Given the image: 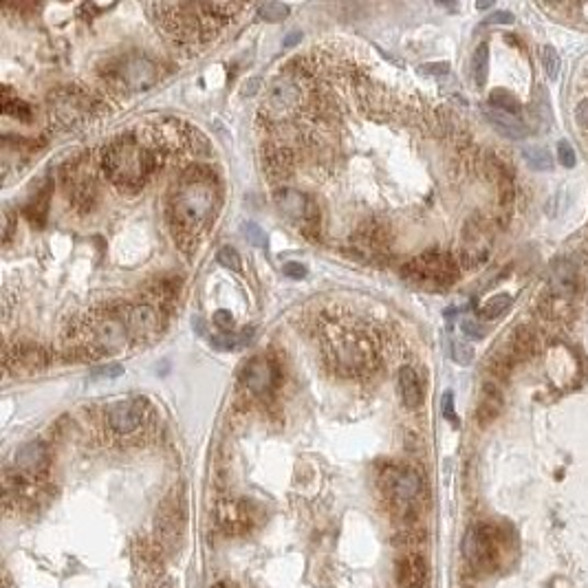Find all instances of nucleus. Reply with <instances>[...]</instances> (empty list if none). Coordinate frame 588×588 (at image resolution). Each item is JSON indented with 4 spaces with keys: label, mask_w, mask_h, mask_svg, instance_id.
<instances>
[{
    "label": "nucleus",
    "mask_w": 588,
    "mask_h": 588,
    "mask_svg": "<svg viewBox=\"0 0 588 588\" xmlns=\"http://www.w3.org/2000/svg\"><path fill=\"white\" fill-rule=\"evenodd\" d=\"M300 40H302V33H300V31H291L289 36L284 38V42H282V44H284L286 49H289V47H295V44H297Z\"/></svg>",
    "instance_id": "obj_48"
},
{
    "label": "nucleus",
    "mask_w": 588,
    "mask_h": 588,
    "mask_svg": "<svg viewBox=\"0 0 588 588\" xmlns=\"http://www.w3.org/2000/svg\"><path fill=\"white\" fill-rule=\"evenodd\" d=\"M509 306H511V295L509 293H498V295L489 297L487 302L480 306L478 315L485 317V320H496V317H502L507 311H509Z\"/></svg>",
    "instance_id": "obj_26"
},
{
    "label": "nucleus",
    "mask_w": 588,
    "mask_h": 588,
    "mask_svg": "<svg viewBox=\"0 0 588 588\" xmlns=\"http://www.w3.org/2000/svg\"><path fill=\"white\" fill-rule=\"evenodd\" d=\"M117 308L126 329H128L130 340L146 342L153 340L159 333V311L153 304L137 302V304H121Z\"/></svg>",
    "instance_id": "obj_12"
},
{
    "label": "nucleus",
    "mask_w": 588,
    "mask_h": 588,
    "mask_svg": "<svg viewBox=\"0 0 588 588\" xmlns=\"http://www.w3.org/2000/svg\"><path fill=\"white\" fill-rule=\"evenodd\" d=\"M64 190L68 194V201H71L77 210L86 212L93 207L97 186H95L93 170H90V164H86V159H77L64 168Z\"/></svg>",
    "instance_id": "obj_10"
},
{
    "label": "nucleus",
    "mask_w": 588,
    "mask_h": 588,
    "mask_svg": "<svg viewBox=\"0 0 588 588\" xmlns=\"http://www.w3.org/2000/svg\"><path fill=\"white\" fill-rule=\"evenodd\" d=\"M47 366L49 355L38 344H16L5 353V368L14 375H36Z\"/></svg>",
    "instance_id": "obj_13"
},
{
    "label": "nucleus",
    "mask_w": 588,
    "mask_h": 588,
    "mask_svg": "<svg viewBox=\"0 0 588 588\" xmlns=\"http://www.w3.org/2000/svg\"><path fill=\"white\" fill-rule=\"evenodd\" d=\"M575 119H578L582 128H588V99H582L580 106L575 108Z\"/></svg>",
    "instance_id": "obj_47"
},
{
    "label": "nucleus",
    "mask_w": 588,
    "mask_h": 588,
    "mask_svg": "<svg viewBox=\"0 0 588 588\" xmlns=\"http://www.w3.org/2000/svg\"><path fill=\"white\" fill-rule=\"evenodd\" d=\"M458 262L447 251L430 249L403 267V278L423 289L439 291L452 286L458 278Z\"/></svg>",
    "instance_id": "obj_6"
},
{
    "label": "nucleus",
    "mask_w": 588,
    "mask_h": 588,
    "mask_svg": "<svg viewBox=\"0 0 588 588\" xmlns=\"http://www.w3.org/2000/svg\"><path fill=\"white\" fill-rule=\"evenodd\" d=\"M536 351V333L529 326H516L509 337V353L513 355L516 362H522L531 357Z\"/></svg>",
    "instance_id": "obj_23"
},
{
    "label": "nucleus",
    "mask_w": 588,
    "mask_h": 588,
    "mask_svg": "<svg viewBox=\"0 0 588 588\" xmlns=\"http://www.w3.org/2000/svg\"><path fill=\"white\" fill-rule=\"evenodd\" d=\"M291 168V155L286 150H275V153L267 155V170L273 177H282L286 175Z\"/></svg>",
    "instance_id": "obj_30"
},
{
    "label": "nucleus",
    "mask_w": 588,
    "mask_h": 588,
    "mask_svg": "<svg viewBox=\"0 0 588 588\" xmlns=\"http://www.w3.org/2000/svg\"><path fill=\"white\" fill-rule=\"evenodd\" d=\"M108 77H112L115 82H117V86L126 90H148L150 86L157 84L159 68L148 55L130 53V55L119 57V60L110 66Z\"/></svg>",
    "instance_id": "obj_7"
},
{
    "label": "nucleus",
    "mask_w": 588,
    "mask_h": 588,
    "mask_svg": "<svg viewBox=\"0 0 588 588\" xmlns=\"http://www.w3.org/2000/svg\"><path fill=\"white\" fill-rule=\"evenodd\" d=\"M218 264H223L225 269H232V271H240L243 269V260H240V253L234 247H221L218 249V256H216Z\"/></svg>",
    "instance_id": "obj_33"
},
{
    "label": "nucleus",
    "mask_w": 588,
    "mask_h": 588,
    "mask_svg": "<svg viewBox=\"0 0 588 588\" xmlns=\"http://www.w3.org/2000/svg\"><path fill=\"white\" fill-rule=\"evenodd\" d=\"M243 232H245V238L249 240L253 247H264V245H267V236H264V232L256 223H245Z\"/></svg>",
    "instance_id": "obj_38"
},
{
    "label": "nucleus",
    "mask_w": 588,
    "mask_h": 588,
    "mask_svg": "<svg viewBox=\"0 0 588 588\" xmlns=\"http://www.w3.org/2000/svg\"><path fill=\"white\" fill-rule=\"evenodd\" d=\"M245 386L249 388L251 395L256 397H269L275 386V368L264 357H253L245 366Z\"/></svg>",
    "instance_id": "obj_16"
},
{
    "label": "nucleus",
    "mask_w": 588,
    "mask_h": 588,
    "mask_svg": "<svg viewBox=\"0 0 588 588\" xmlns=\"http://www.w3.org/2000/svg\"><path fill=\"white\" fill-rule=\"evenodd\" d=\"M124 375V366L119 364H108V366H99L90 373V379H115Z\"/></svg>",
    "instance_id": "obj_39"
},
{
    "label": "nucleus",
    "mask_w": 588,
    "mask_h": 588,
    "mask_svg": "<svg viewBox=\"0 0 588 588\" xmlns=\"http://www.w3.org/2000/svg\"><path fill=\"white\" fill-rule=\"evenodd\" d=\"M511 22H513V16L509 11H493L491 16H487L485 25H511Z\"/></svg>",
    "instance_id": "obj_45"
},
{
    "label": "nucleus",
    "mask_w": 588,
    "mask_h": 588,
    "mask_svg": "<svg viewBox=\"0 0 588 588\" xmlns=\"http://www.w3.org/2000/svg\"><path fill=\"white\" fill-rule=\"evenodd\" d=\"M256 504L240 498H223L216 504V522L227 536H247L258 527Z\"/></svg>",
    "instance_id": "obj_8"
},
{
    "label": "nucleus",
    "mask_w": 588,
    "mask_h": 588,
    "mask_svg": "<svg viewBox=\"0 0 588 588\" xmlns=\"http://www.w3.org/2000/svg\"><path fill=\"white\" fill-rule=\"evenodd\" d=\"M502 410V395L498 386L493 384H485L480 392V401H478V408H476V421L482 428H487L489 423H493L498 419V414Z\"/></svg>",
    "instance_id": "obj_21"
},
{
    "label": "nucleus",
    "mask_w": 588,
    "mask_h": 588,
    "mask_svg": "<svg viewBox=\"0 0 588 588\" xmlns=\"http://www.w3.org/2000/svg\"><path fill=\"white\" fill-rule=\"evenodd\" d=\"M489 106L498 108V110H502V112H509V115L520 112V101H518L516 95H511L507 88H493V90H491Z\"/></svg>",
    "instance_id": "obj_27"
},
{
    "label": "nucleus",
    "mask_w": 588,
    "mask_h": 588,
    "mask_svg": "<svg viewBox=\"0 0 588 588\" xmlns=\"http://www.w3.org/2000/svg\"><path fill=\"white\" fill-rule=\"evenodd\" d=\"M282 273L289 275V278H293V280H300V278H304V275H306V267L302 262H286L282 267Z\"/></svg>",
    "instance_id": "obj_43"
},
{
    "label": "nucleus",
    "mask_w": 588,
    "mask_h": 588,
    "mask_svg": "<svg viewBox=\"0 0 588 588\" xmlns=\"http://www.w3.org/2000/svg\"><path fill=\"white\" fill-rule=\"evenodd\" d=\"M399 392H401L403 406H406L408 410H417L423 403L421 379L412 366H403L399 371Z\"/></svg>",
    "instance_id": "obj_22"
},
{
    "label": "nucleus",
    "mask_w": 588,
    "mask_h": 588,
    "mask_svg": "<svg viewBox=\"0 0 588 588\" xmlns=\"http://www.w3.org/2000/svg\"><path fill=\"white\" fill-rule=\"evenodd\" d=\"M522 157L527 161V166L531 170H538V172H547L553 168V161H551V155L547 148L542 146H525L522 148Z\"/></svg>",
    "instance_id": "obj_25"
},
{
    "label": "nucleus",
    "mask_w": 588,
    "mask_h": 588,
    "mask_svg": "<svg viewBox=\"0 0 588 588\" xmlns=\"http://www.w3.org/2000/svg\"><path fill=\"white\" fill-rule=\"evenodd\" d=\"M258 16L267 22H280L289 16V7L282 5V3H264L258 9Z\"/></svg>",
    "instance_id": "obj_32"
},
{
    "label": "nucleus",
    "mask_w": 588,
    "mask_h": 588,
    "mask_svg": "<svg viewBox=\"0 0 588 588\" xmlns=\"http://www.w3.org/2000/svg\"><path fill=\"white\" fill-rule=\"evenodd\" d=\"M218 207V183L210 168L192 166L181 177L177 190L170 196V223L183 238L196 240L203 229L214 221Z\"/></svg>",
    "instance_id": "obj_1"
},
{
    "label": "nucleus",
    "mask_w": 588,
    "mask_h": 588,
    "mask_svg": "<svg viewBox=\"0 0 588 588\" xmlns=\"http://www.w3.org/2000/svg\"><path fill=\"white\" fill-rule=\"evenodd\" d=\"M253 86H258V79L249 82V88H245V95H253V93H256V88H253Z\"/></svg>",
    "instance_id": "obj_49"
},
{
    "label": "nucleus",
    "mask_w": 588,
    "mask_h": 588,
    "mask_svg": "<svg viewBox=\"0 0 588 588\" xmlns=\"http://www.w3.org/2000/svg\"><path fill=\"white\" fill-rule=\"evenodd\" d=\"M379 485L390 509L401 518L414 516L423 504V478L408 465H388L379 476Z\"/></svg>",
    "instance_id": "obj_4"
},
{
    "label": "nucleus",
    "mask_w": 588,
    "mask_h": 588,
    "mask_svg": "<svg viewBox=\"0 0 588 588\" xmlns=\"http://www.w3.org/2000/svg\"><path fill=\"white\" fill-rule=\"evenodd\" d=\"M542 64H545V71L551 79H556L560 75V55L553 47L542 49Z\"/></svg>",
    "instance_id": "obj_34"
},
{
    "label": "nucleus",
    "mask_w": 588,
    "mask_h": 588,
    "mask_svg": "<svg viewBox=\"0 0 588 588\" xmlns=\"http://www.w3.org/2000/svg\"><path fill=\"white\" fill-rule=\"evenodd\" d=\"M300 104V86L293 82L291 77H278L275 82L269 86V95H267V106L275 112H284L291 110Z\"/></svg>",
    "instance_id": "obj_18"
},
{
    "label": "nucleus",
    "mask_w": 588,
    "mask_h": 588,
    "mask_svg": "<svg viewBox=\"0 0 588 588\" xmlns=\"http://www.w3.org/2000/svg\"><path fill=\"white\" fill-rule=\"evenodd\" d=\"M536 112L542 117V121H545L549 126L551 121V106H549V97L545 93V88L538 90V99H536Z\"/></svg>",
    "instance_id": "obj_41"
},
{
    "label": "nucleus",
    "mask_w": 588,
    "mask_h": 588,
    "mask_svg": "<svg viewBox=\"0 0 588 588\" xmlns=\"http://www.w3.org/2000/svg\"><path fill=\"white\" fill-rule=\"evenodd\" d=\"M49 108L57 121L66 126V128H71V126H79L86 117H90L93 104H90V97L79 88L66 86L53 90L49 95Z\"/></svg>",
    "instance_id": "obj_9"
},
{
    "label": "nucleus",
    "mask_w": 588,
    "mask_h": 588,
    "mask_svg": "<svg viewBox=\"0 0 588 588\" xmlns=\"http://www.w3.org/2000/svg\"><path fill=\"white\" fill-rule=\"evenodd\" d=\"M207 7H210V11L218 20L232 18V16L238 14L240 9H243V5H236V3H207Z\"/></svg>",
    "instance_id": "obj_36"
},
{
    "label": "nucleus",
    "mask_w": 588,
    "mask_h": 588,
    "mask_svg": "<svg viewBox=\"0 0 588 588\" xmlns=\"http://www.w3.org/2000/svg\"><path fill=\"white\" fill-rule=\"evenodd\" d=\"M395 580L399 588H425L430 580V564L423 553L406 551L395 564Z\"/></svg>",
    "instance_id": "obj_14"
},
{
    "label": "nucleus",
    "mask_w": 588,
    "mask_h": 588,
    "mask_svg": "<svg viewBox=\"0 0 588 588\" xmlns=\"http://www.w3.org/2000/svg\"><path fill=\"white\" fill-rule=\"evenodd\" d=\"M5 112H7V115H14V117H20V119H29V106H27L25 101H20V99L9 101V99L5 97Z\"/></svg>",
    "instance_id": "obj_40"
},
{
    "label": "nucleus",
    "mask_w": 588,
    "mask_h": 588,
    "mask_svg": "<svg viewBox=\"0 0 588 588\" xmlns=\"http://www.w3.org/2000/svg\"><path fill=\"white\" fill-rule=\"evenodd\" d=\"M513 366H516V360L509 351H496L489 360V371L498 379H509Z\"/></svg>",
    "instance_id": "obj_28"
},
{
    "label": "nucleus",
    "mask_w": 588,
    "mask_h": 588,
    "mask_svg": "<svg viewBox=\"0 0 588 588\" xmlns=\"http://www.w3.org/2000/svg\"><path fill=\"white\" fill-rule=\"evenodd\" d=\"M504 551L502 531L491 522H478L467 529L463 556L467 567L478 575H489L500 567Z\"/></svg>",
    "instance_id": "obj_5"
},
{
    "label": "nucleus",
    "mask_w": 588,
    "mask_h": 588,
    "mask_svg": "<svg viewBox=\"0 0 588 588\" xmlns=\"http://www.w3.org/2000/svg\"><path fill=\"white\" fill-rule=\"evenodd\" d=\"M108 425L112 432L128 436L144 425V406L141 401H117L108 410Z\"/></svg>",
    "instance_id": "obj_15"
},
{
    "label": "nucleus",
    "mask_w": 588,
    "mask_h": 588,
    "mask_svg": "<svg viewBox=\"0 0 588 588\" xmlns=\"http://www.w3.org/2000/svg\"><path fill=\"white\" fill-rule=\"evenodd\" d=\"M471 73H474V82L476 86H485L487 82V73H489V47L485 42L478 44L474 57H471Z\"/></svg>",
    "instance_id": "obj_24"
},
{
    "label": "nucleus",
    "mask_w": 588,
    "mask_h": 588,
    "mask_svg": "<svg viewBox=\"0 0 588 588\" xmlns=\"http://www.w3.org/2000/svg\"><path fill=\"white\" fill-rule=\"evenodd\" d=\"M443 417L449 421V423H456V414H454V395L452 392H445L443 395Z\"/></svg>",
    "instance_id": "obj_44"
},
{
    "label": "nucleus",
    "mask_w": 588,
    "mask_h": 588,
    "mask_svg": "<svg viewBox=\"0 0 588 588\" xmlns=\"http://www.w3.org/2000/svg\"><path fill=\"white\" fill-rule=\"evenodd\" d=\"M324 355L335 371L349 375L368 373L377 364V353L371 340L351 329H335V333H329Z\"/></svg>",
    "instance_id": "obj_3"
},
{
    "label": "nucleus",
    "mask_w": 588,
    "mask_h": 588,
    "mask_svg": "<svg viewBox=\"0 0 588 588\" xmlns=\"http://www.w3.org/2000/svg\"><path fill=\"white\" fill-rule=\"evenodd\" d=\"M249 333L245 331V333H240V335H236V333H218V335H212L210 342L218 351H234V349H238V346H243L251 340Z\"/></svg>",
    "instance_id": "obj_29"
},
{
    "label": "nucleus",
    "mask_w": 588,
    "mask_h": 588,
    "mask_svg": "<svg viewBox=\"0 0 588 588\" xmlns=\"http://www.w3.org/2000/svg\"><path fill=\"white\" fill-rule=\"evenodd\" d=\"M449 355H452V360L458 366H469L471 360H474V351H471V346L465 344V342H458V340L449 342Z\"/></svg>",
    "instance_id": "obj_31"
},
{
    "label": "nucleus",
    "mask_w": 588,
    "mask_h": 588,
    "mask_svg": "<svg viewBox=\"0 0 588 588\" xmlns=\"http://www.w3.org/2000/svg\"><path fill=\"white\" fill-rule=\"evenodd\" d=\"M421 73H428V75H443L449 71V64L447 62H434V64H421L419 66Z\"/></svg>",
    "instance_id": "obj_46"
},
{
    "label": "nucleus",
    "mask_w": 588,
    "mask_h": 588,
    "mask_svg": "<svg viewBox=\"0 0 588 588\" xmlns=\"http://www.w3.org/2000/svg\"><path fill=\"white\" fill-rule=\"evenodd\" d=\"M16 467L22 476H40L49 467V452L42 441H29L16 452Z\"/></svg>",
    "instance_id": "obj_17"
},
{
    "label": "nucleus",
    "mask_w": 588,
    "mask_h": 588,
    "mask_svg": "<svg viewBox=\"0 0 588 588\" xmlns=\"http://www.w3.org/2000/svg\"><path fill=\"white\" fill-rule=\"evenodd\" d=\"M214 324L221 329L223 333H232V329H234V317H232V313H229V311H216L214 313Z\"/></svg>",
    "instance_id": "obj_42"
},
{
    "label": "nucleus",
    "mask_w": 588,
    "mask_h": 588,
    "mask_svg": "<svg viewBox=\"0 0 588 588\" xmlns=\"http://www.w3.org/2000/svg\"><path fill=\"white\" fill-rule=\"evenodd\" d=\"M101 166L115 188L126 194H135L157 172L161 159L157 150L124 137V139H115L104 150Z\"/></svg>",
    "instance_id": "obj_2"
},
{
    "label": "nucleus",
    "mask_w": 588,
    "mask_h": 588,
    "mask_svg": "<svg viewBox=\"0 0 588 588\" xmlns=\"http://www.w3.org/2000/svg\"><path fill=\"white\" fill-rule=\"evenodd\" d=\"M558 159L564 168H573L578 164V155H575V148L569 141H560L558 144Z\"/></svg>",
    "instance_id": "obj_37"
},
{
    "label": "nucleus",
    "mask_w": 588,
    "mask_h": 588,
    "mask_svg": "<svg viewBox=\"0 0 588 588\" xmlns=\"http://www.w3.org/2000/svg\"><path fill=\"white\" fill-rule=\"evenodd\" d=\"M212 588H236V586L229 584V582H218V584H214Z\"/></svg>",
    "instance_id": "obj_50"
},
{
    "label": "nucleus",
    "mask_w": 588,
    "mask_h": 588,
    "mask_svg": "<svg viewBox=\"0 0 588 588\" xmlns=\"http://www.w3.org/2000/svg\"><path fill=\"white\" fill-rule=\"evenodd\" d=\"M183 502L181 498H172L166 500V504L161 507L159 518H157V527L161 529V536L170 538V540H177V536H181L183 531Z\"/></svg>",
    "instance_id": "obj_20"
},
{
    "label": "nucleus",
    "mask_w": 588,
    "mask_h": 588,
    "mask_svg": "<svg viewBox=\"0 0 588 588\" xmlns=\"http://www.w3.org/2000/svg\"><path fill=\"white\" fill-rule=\"evenodd\" d=\"M273 201L280 214H284L302 232H311V229L317 227V207L304 192L293 188H280L275 190Z\"/></svg>",
    "instance_id": "obj_11"
},
{
    "label": "nucleus",
    "mask_w": 588,
    "mask_h": 588,
    "mask_svg": "<svg viewBox=\"0 0 588 588\" xmlns=\"http://www.w3.org/2000/svg\"><path fill=\"white\" fill-rule=\"evenodd\" d=\"M460 333H463L467 340H482L487 335V329L474 317H463V322H460Z\"/></svg>",
    "instance_id": "obj_35"
},
{
    "label": "nucleus",
    "mask_w": 588,
    "mask_h": 588,
    "mask_svg": "<svg viewBox=\"0 0 588 588\" xmlns=\"http://www.w3.org/2000/svg\"><path fill=\"white\" fill-rule=\"evenodd\" d=\"M482 115H485L487 121H489L502 137H507V139L520 141V139H525V137H529V128H527V126H525L520 119L516 117V115L502 112V110H498V108L489 106V104H487L485 108H482Z\"/></svg>",
    "instance_id": "obj_19"
}]
</instances>
